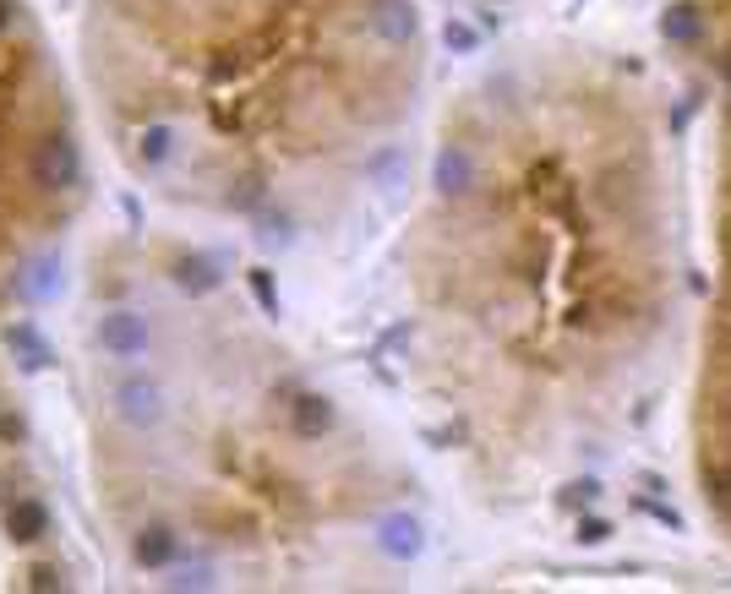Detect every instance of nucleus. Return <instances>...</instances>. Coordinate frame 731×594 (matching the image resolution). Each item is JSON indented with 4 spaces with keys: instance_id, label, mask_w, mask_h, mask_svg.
Wrapping results in <instances>:
<instances>
[{
    "instance_id": "nucleus-1",
    "label": "nucleus",
    "mask_w": 731,
    "mask_h": 594,
    "mask_svg": "<svg viewBox=\"0 0 731 594\" xmlns=\"http://www.w3.org/2000/svg\"><path fill=\"white\" fill-rule=\"evenodd\" d=\"M432 300L475 338L514 431L590 448L661 388L688 263L661 93L633 61L535 55L432 158Z\"/></svg>"
},
{
    "instance_id": "nucleus-2",
    "label": "nucleus",
    "mask_w": 731,
    "mask_h": 594,
    "mask_svg": "<svg viewBox=\"0 0 731 594\" xmlns=\"http://www.w3.org/2000/svg\"><path fill=\"white\" fill-rule=\"evenodd\" d=\"M661 39L704 115L710 300L693 344L688 463L710 524L731 545V0H666Z\"/></svg>"
},
{
    "instance_id": "nucleus-3",
    "label": "nucleus",
    "mask_w": 731,
    "mask_h": 594,
    "mask_svg": "<svg viewBox=\"0 0 731 594\" xmlns=\"http://www.w3.org/2000/svg\"><path fill=\"white\" fill-rule=\"evenodd\" d=\"M28 181L44 197H61L82 186V147L71 132H44L39 142H28Z\"/></svg>"
},
{
    "instance_id": "nucleus-4",
    "label": "nucleus",
    "mask_w": 731,
    "mask_h": 594,
    "mask_svg": "<svg viewBox=\"0 0 731 594\" xmlns=\"http://www.w3.org/2000/svg\"><path fill=\"white\" fill-rule=\"evenodd\" d=\"M110 403H115V414L136 426V431H153V426H164V414H170V393L153 382V377H121L115 388H110Z\"/></svg>"
},
{
    "instance_id": "nucleus-5",
    "label": "nucleus",
    "mask_w": 731,
    "mask_h": 594,
    "mask_svg": "<svg viewBox=\"0 0 731 594\" xmlns=\"http://www.w3.org/2000/svg\"><path fill=\"white\" fill-rule=\"evenodd\" d=\"M148 317H136V311H104L99 317V344H104V355H115V360H136L142 349H148Z\"/></svg>"
},
{
    "instance_id": "nucleus-6",
    "label": "nucleus",
    "mask_w": 731,
    "mask_h": 594,
    "mask_svg": "<svg viewBox=\"0 0 731 594\" xmlns=\"http://www.w3.org/2000/svg\"><path fill=\"white\" fill-rule=\"evenodd\" d=\"M175 147H181V132H175L170 121H148V126L136 132V164H142V170H159V164L175 158Z\"/></svg>"
},
{
    "instance_id": "nucleus-7",
    "label": "nucleus",
    "mask_w": 731,
    "mask_h": 594,
    "mask_svg": "<svg viewBox=\"0 0 731 594\" xmlns=\"http://www.w3.org/2000/svg\"><path fill=\"white\" fill-rule=\"evenodd\" d=\"M6 529H11V540H17V545H33V540H44V534H50V508H44V502H33V496H22V502H11Z\"/></svg>"
},
{
    "instance_id": "nucleus-8",
    "label": "nucleus",
    "mask_w": 731,
    "mask_h": 594,
    "mask_svg": "<svg viewBox=\"0 0 731 594\" xmlns=\"http://www.w3.org/2000/svg\"><path fill=\"white\" fill-rule=\"evenodd\" d=\"M6 344H11V355H22L28 371H44V366H50V344L28 328V322H11V328H6Z\"/></svg>"
},
{
    "instance_id": "nucleus-9",
    "label": "nucleus",
    "mask_w": 731,
    "mask_h": 594,
    "mask_svg": "<svg viewBox=\"0 0 731 594\" xmlns=\"http://www.w3.org/2000/svg\"><path fill=\"white\" fill-rule=\"evenodd\" d=\"M175 284H181L186 295H213L224 278H219V267L207 263V257H181V263H175Z\"/></svg>"
},
{
    "instance_id": "nucleus-10",
    "label": "nucleus",
    "mask_w": 731,
    "mask_h": 594,
    "mask_svg": "<svg viewBox=\"0 0 731 594\" xmlns=\"http://www.w3.org/2000/svg\"><path fill=\"white\" fill-rule=\"evenodd\" d=\"M132 556L142 562V567H164V562L175 556V534H170L164 524L142 529V534H136V545H132Z\"/></svg>"
},
{
    "instance_id": "nucleus-11",
    "label": "nucleus",
    "mask_w": 731,
    "mask_h": 594,
    "mask_svg": "<svg viewBox=\"0 0 731 594\" xmlns=\"http://www.w3.org/2000/svg\"><path fill=\"white\" fill-rule=\"evenodd\" d=\"M55 284H61V263L55 257H44V263H33L28 273H22V295H33V300H44V295H55Z\"/></svg>"
},
{
    "instance_id": "nucleus-12",
    "label": "nucleus",
    "mask_w": 731,
    "mask_h": 594,
    "mask_svg": "<svg viewBox=\"0 0 731 594\" xmlns=\"http://www.w3.org/2000/svg\"><path fill=\"white\" fill-rule=\"evenodd\" d=\"M28 590H39V594L67 590V573H61V567H33V573H28Z\"/></svg>"
},
{
    "instance_id": "nucleus-13",
    "label": "nucleus",
    "mask_w": 731,
    "mask_h": 594,
    "mask_svg": "<svg viewBox=\"0 0 731 594\" xmlns=\"http://www.w3.org/2000/svg\"><path fill=\"white\" fill-rule=\"evenodd\" d=\"M164 584H170V590H207L213 573H207V567H181V573H170Z\"/></svg>"
},
{
    "instance_id": "nucleus-14",
    "label": "nucleus",
    "mask_w": 731,
    "mask_h": 594,
    "mask_svg": "<svg viewBox=\"0 0 731 594\" xmlns=\"http://www.w3.org/2000/svg\"><path fill=\"white\" fill-rule=\"evenodd\" d=\"M448 44H459V50H475V33H469V28H454V22H448Z\"/></svg>"
},
{
    "instance_id": "nucleus-15",
    "label": "nucleus",
    "mask_w": 731,
    "mask_h": 594,
    "mask_svg": "<svg viewBox=\"0 0 731 594\" xmlns=\"http://www.w3.org/2000/svg\"><path fill=\"white\" fill-rule=\"evenodd\" d=\"M11 17H17V0H0V33L11 28Z\"/></svg>"
}]
</instances>
